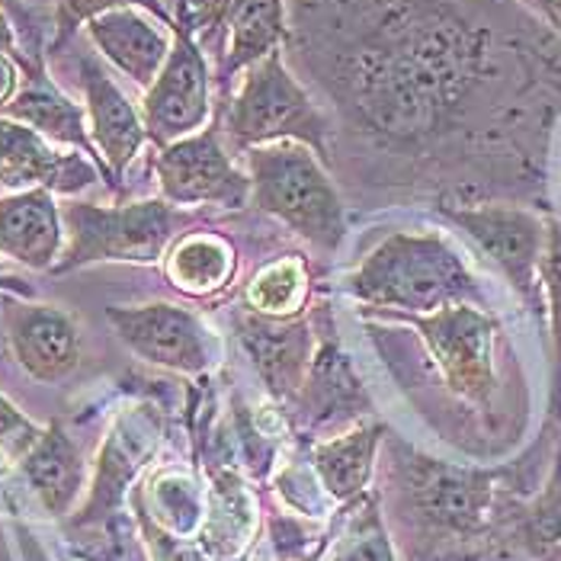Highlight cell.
Segmentation results:
<instances>
[{"label":"cell","mask_w":561,"mask_h":561,"mask_svg":"<svg viewBox=\"0 0 561 561\" xmlns=\"http://www.w3.org/2000/svg\"><path fill=\"white\" fill-rule=\"evenodd\" d=\"M65 221L55 193L23 190L0 196V257L30 270H48L61 257Z\"/></svg>","instance_id":"obj_19"},{"label":"cell","mask_w":561,"mask_h":561,"mask_svg":"<svg viewBox=\"0 0 561 561\" xmlns=\"http://www.w3.org/2000/svg\"><path fill=\"white\" fill-rule=\"evenodd\" d=\"M84 30L93 48L141 90H148L158 81V75L171 55V26H164L158 16L138 10V7L103 13V16L90 20Z\"/></svg>","instance_id":"obj_18"},{"label":"cell","mask_w":561,"mask_h":561,"mask_svg":"<svg viewBox=\"0 0 561 561\" xmlns=\"http://www.w3.org/2000/svg\"><path fill=\"white\" fill-rule=\"evenodd\" d=\"M507 549L529 561H561V446L546 488L519 501L507 523Z\"/></svg>","instance_id":"obj_24"},{"label":"cell","mask_w":561,"mask_h":561,"mask_svg":"<svg viewBox=\"0 0 561 561\" xmlns=\"http://www.w3.org/2000/svg\"><path fill=\"white\" fill-rule=\"evenodd\" d=\"M386 433L389 431L382 424H363L334 439L314 443L311 469L337 504H353L366 494L376 469V449L386 439Z\"/></svg>","instance_id":"obj_23"},{"label":"cell","mask_w":561,"mask_h":561,"mask_svg":"<svg viewBox=\"0 0 561 561\" xmlns=\"http://www.w3.org/2000/svg\"><path fill=\"white\" fill-rule=\"evenodd\" d=\"M251 176V203L276 216L299 238L321 251L344 244V199L324 171V161L299 141L257 145L244 151Z\"/></svg>","instance_id":"obj_5"},{"label":"cell","mask_w":561,"mask_h":561,"mask_svg":"<svg viewBox=\"0 0 561 561\" xmlns=\"http://www.w3.org/2000/svg\"><path fill=\"white\" fill-rule=\"evenodd\" d=\"M135 507H138V504H135ZM138 519H141V533H145V542H148L151 559L154 561H206V559H199L196 552H190L186 546H180L171 533H168V529H161V526L148 517L141 507H138Z\"/></svg>","instance_id":"obj_34"},{"label":"cell","mask_w":561,"mask_h":561,"mask_svg":"<svg viewBox=\"0 0 561 561\" xmlns=\"http://www.w3.org/2000/svg\"><path fill=\"white\" fill-rule=\"evenodd\" d=\"M161 436L164 417L154 404H135L129 411H119L96 453V472L90 481L84 507L71 517V526H103L113 517L123 507L131 481L154 459Z\"/></svg>","instance_id":"obj_12"},{"label":"cell","mask_w":561,"mask_h":561,"mask_svg":"<svg viewBox=\"0 0 561 561\" xmlns=\"http://www.w3.org/2000/svg\"><path fill=\"white\" fill-rule=\"evenodd\" d=\"M254 533V504L234 472H218L213 481V497L203 523V549L206 556L225 561L234 559Z\"/></svg>","instance_id":"obj_25"},{"label":"cell","mask_w":561,"mask_h":561,"mask_svg":"<svg viewBox=\"0 0 561 561\" xmlns=\"http://www.w3.org/2000/svg\"><path fill=\"white\" fill-rule=\"evenodd\" d=\"M106 318L116 337L151 366L196 376L216 363V337L190 308L171 302L110 305Z\"/></svg>","instance_id":"obj_10"},{"label":"cell","mask_w":561,"mask_h":561,"mask_svg":"<svg viewBox=\"0 0 561 561\" xmlns=\"http://www.w3.org/2000/svg\"><path fill=\"white\" fill-rule=\"evenodd\" d=\"M248 302L260 314H293L305 302V270L299 260H283L273 263L260 273L248 289Z\"/></svg>","instance_id":"obj_30"},{"label":"cell","mask_w":561,"mask_h":561,"mask_svg":"<svg viewBox=\"0 0 561 561\" xmlns=\"http://www.w3.org/2000/svg\"><path fill=\"white\" fill-rule=\"evenodd\" d=\"M221 135L234 151H248L257 145L276 141H299L311 148L324 164L334 161L331 135L334 123L314 103V96L286 68L283 51L257 61L241 75L238 90L225 100V126Z\"/></svg>","instance_id":"obj_4"},{"label":"cell","mask_w":561,"mask_h":561,"mask_svg":"<svg viewBox=\"0 0 561 561\" xmlns=\"http://www.w3.org/2000/svg\"><path fill=\"white\" fill-rule=\"evenodd\" d=\"M334 561H394L389 529L376 494H363L350 504V523L337 539Z\"/></svg>","instance_id":"obj_27"},{"label":"cell","mask_w":561,"mask_h":561,"mask_svg":"<svg viewBox=\"0 0 561 561\" xmlns=\"http://www.w3.org/2000/svg\"><path fill=\"white\" fill-rule=\"evenodd\" d=\"M154 173L161 199L171 206L216 203L225 209H244L251 203V176L228 158L218 126L164 145L154 158Z\"/></svg>","instance_id":"obj_11"},{"label":"cell","mask_w":561,"mask_h":561,"mask_svg":"<svg viewBox=\"0 0 561 561\" xmlns=\"http://www.w3.org/2000/svg\"><path fill=\"white\" fill-rule=\"evenodd\" d=\"M16 466L48 517L61 519L75 511L84 491L87 466L81 449L61 427V421H51L39 436V443Z\"/></svg>","instance_id":"obj_20"},{"label":"cell","mask_w":561,"mask_h":561,"mask_svg":"<svg viewBox=\"0 0 561 561\" xmlns=\"http://www.w3.org/2000/svg\"><path fill=\"white\" fill-rule=\"evenodd\" d=\"M100 176L103 168L90 154L58 151L36 129L0 116V186L7 193L48 190L61 196H78Z\"/></svg>","instance_id":"obj_14"},{"label":"cell","mask_w":561,"mask_h":561,"mask_svg":"<svg viewBox=\"0 0 561 561\" xmlns=\"http://www.w3.org/2000/svg\"><path fill=\"white\" fill-rule=\"evenodd\" d=\"M542 289L549 296L552 314V344H556V389H552V417H561V225L549 221V244L542 257Z\"/></svg>","instance_id":"obj_31"},{"label":"cell","mask_w":561,"mask_h":561,"mask_svg":"<svg viewBox=\"0 0 561 561\" xmlns=\"http://www.w3.org/2000/svg\"><path fill=\"white\" fill-rule=\"evenodd\" d=\"M148 491L154 494V514L145 511V504L138 497H135V504L161 529H168L171 536L173 533L186 536V533H193L199 526L203 501H199V491H196V484L190 478H183L180 472H164V476H158L148 484Z\"/></svg>","instance_id":"obj_28"},{"label":"cell","mask_w":561,"mask_h":561,"mask_svg":"<svg viewBox=\"0 0 561 561\" xmlns=\"http://www.w3.org/2000/svg\"><path fill=\"white\" fill-rule=\"evenodd\" d=\"M0 293L20 296V299H33V296H36V289H33L30 283H23V279H16V276H3V273H0Z\"/></svg>","instance_id":"obj_36"},{"label":"cell","mask_w":561,"mask_h":561,"mask_svg":"<svg viewBox=\"0 0 561 561\" xmlns=\"http://www.w3.org/2000/svg\"><path fill=\"white\" fill-rule=\"evenodd\" d=\"M289 36H293V26H289L286 0H248L234 13L228 26L225 51L218 58L216 84L221 103L231 96L234 78H241L248 68L270 58L273 51H283V45H289Z\"/></svg>","instance_id":"obj_21"},{"label":"cell","mask_w":561,"mask_h":561,"mask_svg":"<svg viewBox=\"0 0 561 561\" xmlns=\"http://www.w3.org/2000/svg\"><path fill=\"white\" fill-rule=\"evenodd\" d=\"M123 7H138L151 16H158L164 26H173V16L164 10L161 0H55V36L48 43V55H61L68 45L75 43L78 30H84L90 20L123 10Z\"/></svg>","instance_id":"obj_29"},{"label":"cell","mask_w":561,"mask_h":561,"mask_svg":"<svg viewBox=\"0 0 561 561\" xmlns=\"http://www.w3.org/2000/svg\"><path fill=\"white\" fill-rule=\"evenodd\" d=\"M439 213L456 221L478 251L514 286L529 311H542V257L549 244V221L511 203H443Z\"/></svg>","instance_id":"obj_9"},{"label":"cell","mask_w":561,"mask_h":561,"mask_svg":"<svg viewBox=\"0 0 561 561\" xmlns=\"http://www.w3.org/2000/svg\"><path fill=\"white\" fill-rule=\"evenodd\" d=\"M61 221L68 248L51 273H71L90 263H154L164 257L186 216L168 199H141L126 206L65 203Z\"/></svg>","instance_id":"obj_6"},{"label":"cell","mask_w":561,"mask_h":561,"mask_svg":"<svg viewBox=\"0 0 561 561\" xmlns=\"http://www.w3.org/2000/svg\"><path fill=\"white\" fill-rule=\"evenodd\" d=\"M20 87H23V68H20L16 55L13 51H0V116L10 106V100L20 93Z\"/></svg>","instance_id":"obj_35"},{"label":"cell","mask_w":561,"mask_h":561,"mask_svg":"<svg viewBox=\"0 0 561 561\" xmlns=\"http://www.w3.org/2000/svg\"><path fill=\"white\" fill-rule=\"evenodd\" d=\"M0 561H13L10 542H7V533H3V523H0Z\"/></svg>","instance_id":"obj_39"},{"label":"cell","mask_w":561,"mask_h":561,"mask_svg":"<svg viewBox=\"0 0 561 561\" xmlns=\"http://www.w3.org/2000/svg\"><path fill=\"white\" fill-rule=\"evenodd\" d=\"M321 552H324V542H321V546H318V549H314V552H311V556H308L305 561H318L321 559Z\"/></svg>","instance_id":"obj_40"},{"label":"cell","mask_w":561,"mask_h":561,"mask_svg":"<svg viewBox=\"0 0 561 561\" xmlns=\"http://www.w3.org/2000/svg\"><path fill=\"white\" fill-rule=\"evenodd\" d=\"M296 408L308 427H321V424H331L341 417H356L373 408L350 359L334 341H324L311 356L308 379H305Z\"/></svg>","instance_id":"obj_22"},{"label":"cell","mask_w":561,"mask_h":561,"mask_svg":"<svg viewBox=\"0 0 561 561\" xmlns=\"http://www.w3.org/2000/svg\"><path fill=\"white\" fill-rule=\"evenodd\" d=\"M234 273V254L216 234H190L168 257V276L176 289L190 296H206L225 286Z\"/></svg>","instance_id":"obj_26"},{"label":"cell","mask_w":561,"mask_h":561,"mask_svg":"<svg viewBox=\"0 0 561 561\" xmlns=\"http://www.w3.org/2000/svg\"><path fill=\"white\" fill-rule=\"evenodd\" d=\"M346 289L366 305L414 314L446 305H484L472 266L439 234H391L346 276Z\"/></svg>","instance_id":"obj_3"},{"label":"cell","mask_w":561,"mask_h":561,"mask_svg":"<svg viewBox=\"0 0 561 561\" xmlns=\"http://www.w3.org/2000/svg\"><path fill=\"white\" fill-rule=\"evenodd\" d=\"M293 55L356 151L453 193H529L561 116V33L523 0H289Z\"/></svg>","instance_id":"obj_1"},{"label":"cell","mask_w":561,"mask_h":561,"mask_svg":"<svg viewBox=\"0 0 561 561\" xmlns=\"http://www.w3.org/2000/svg\"><path fill=\"white\" fill-rule=\"evenodd\" d=\"M539 13H542V16L561 33V0H546V3L539 7Z\"/></svg>","instance_id":"obj_38"},{"label":"cell","mask_w":561,"mask_h":561,"mask_svg":"<svg viewBox=\"0 0 561 561\" xmlns=\"http://www.w3.org/2000/svg\"><path fill=\"white\" fill-rule=\"evenodd\" d=\"M238 331L266 391L279 404H296L311 366V328L302 318L244 314Z\"/></svg>","instance_id":"obj_17"},{"label":"cell","mask_w":561,"mask_h":561,"mask_svg":"<svg viewBox=\"0 0 561 561\" xmlns=\"http://www.w3.org/2000/svg\"><path fill=\"white\" fill-rule=\"evenodd\" d=\"M173 45L158 81L141 96V119L148 141L158 148L206 129L213 116V75L206 51L196 39L186 0H176Z\"/></svg>","instance_id":"obj_8"},{"label":"cell","mask_w":561,"mask_h":561,"mask_svg":"<svg viewBox=\"0 0 561 561\" xmlns=\"http://www.w3.org/2000/svg\"><path fill=\"white\" fill-rule=\"evenodd\" d=\"M75 68H78V87L84 93L90 141L103 161L106 183L119 193L129 164L138 158L141 145L148 141L141 110L123 93V87L110 78V71L100 65L93 51H81L75 58Z\"/></svg>","instance_id":"obj_13"},{"label":"cell","mask_w":561,"mask_h":561,"mask_svg":"<svg viewBox=\"0 0 561 561\" xmlns=\"http://www.w3.org/2000/svg\"><path fill=\"white\" fill-rule=\"evenodd\" d=\"M7 341L16 363L36 382H61L81 363L78 321L55 305L3 302Z\"/></svg>","instance_id":"obj_15"},{"label":"cell","mask_w":561,"mask_h":561,"mask_svg":"<svg viewBox=\"0 0 561 561\" xmlns=\"http://www.w3.org/2000/svg\"><path fill=\"white\" fill-rule=\"evenodd\" d=\"M45 433L36 421H30L3 391H0V453L13 462H20Z\"/></svg>","instance_id":"obj_33"},{"label":"cell","mask_w":561,"mask_h":561,"mask_svg":"<svg viewBox=\"0 0 561 561\" xmlns=\"http://www.w3.org/2000/svg\"><path fill=\"white\" fill-rule=\"evenodd\" d=\"M0 51H13V55H20V39H16L13 23L7 20V13H3V10H0Z\"/></svg>","instance_id":"obj_37"},{"label":"cell","mask_w":561,"mask_h":561,"mask_svg":"<svg viewBox=\"0 0 561 561\" xmlns=\"http://www.w3.org/2000/svg\"><path fill=\"white\" fill-rule=\"evenodd\" d=\"M244 3L248 0H186L190 20H193V30H196V39L203 45V51H213L216 58H221L228 26Z\"/></svg>","instance_id":"obj_32"},{"label":"cell","mask_w":561,"mask_h":561,"mask_svg":"<svg viewBox=\"0 0 561 561\" xmlns=\"http://www.w3.org/2000/svg\"><path fill=\"white\" fill-rule=\"evenodd\" d=\"M391 494L398 519L421 539L427 559H466L478 546H507V523L519 507L517 469H478L391 443Z\"/></svg>","instance_id":"obj_2"},{"label":"cell","mask_w":561,"mask_h":561,"mask_svg":"<svg viewBox=\"0 0 561 561\" xmlns=\"http://www.w3.org/2000/svg\"><path fill=\"white\" fill-rule=\"evenodd\" d=\"M424 337L443 386L456 398L488 411L497 398V359L494 346L501 324L481 305H446L431 314H404Z\"/></svg>","instance_id":"obj_7"},{"label":"cell","mask_w":561,"mask_h":561,"mask_svg":"<svg viewBox=\"0 0 561 561\" xmlns=\"http://www.w3.org/2000/svg\"><path fill=\"white\" fill-rule=\"evenodd\" d=\"M16 61L23 68V87L10 100L3 116L36 129L51 145H68L71 151H84L103 168V161L90 141L84 106H78L61 87L51 81V75L45 68L43 48H26L16 55ZM103 176H106V171H103Z\"/></svg>","instance_id":"obj_16"}]
</instances>
